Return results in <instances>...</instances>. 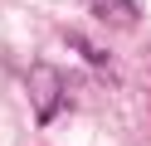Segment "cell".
<instances>
[{
  "label": "cell",
  "instance_id": "cell-1",
  "mask_svg": "<svg viewBox=\"0 0 151 146\" xmlns=\"http://www.w3.org/2000/svg\"><path fill=\"white\" fill-rule=\"evenodd\" d=\"M83 5L98 19H107V24H122V29L137 24V0H83Z\"/></svg>",
  "mask_w": 151,
  "mask_h": 146
}]
</instances>
